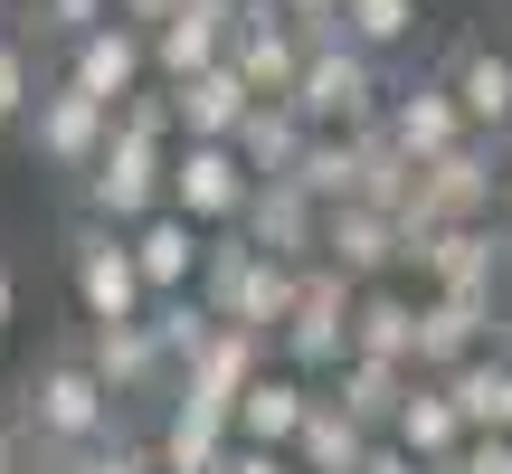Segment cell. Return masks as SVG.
<instances>
[{"label":"cell","mask_w":512,"mask_h":474,"mask_svg":"<svg viewBox=\"0 0 512 474\" xmlns=\"http://www.w3.org/2000/svg\"><path fill=\"white\" fill-rule=\"evenodd\" d=\"M10 408H19V427L38 437V456H57V446H86V437H114V418H124V399H114V389L95 380L86 342H57V351H38Z\"/></svg>","instance_id":"6da1fadb"},{"label":"cell","mask_w":512,"mask_h":474,"mask_svg":"<svg viewBox=\"0 0 512 474\" xmlns=\"http://www.w3.org/2000/svg\"><path fill=\"white\" fill-rule=\"evenodd\" d=\"M294 256H275V247H256L247 228H219L209 237V266H200V304L219 313V323H247V332H266L275 342V323H285V304H294Z\"/></svg>","instance_id":"7a4b0ae2"},{"label":"cell","mask_w":512,"mask_h":474,"mask_svg":"<svg viewBox=\"0 0 512 474\" xmlns=\"http://www.w3.org/2000/svg\"><path fill=\"white\" fill-rule=\"evenodd\" d=\"M294 105H304V124H323V133H361V124H380V105H389V57L380 48H361V38H313L304 48V76H294Z\"/></svg>","instance_id":"3957f363"},{"label":"cell","mask_w":512,"mask_h":474,"mask_svg":"<svg viewBox=\"0 0 512 474\" xmlns=\"http://www.w3.org/2000/svg\"><path fill=\"white\" fill-rule=\"evenodd\" d=\"M494 200H503V143L465 133L456 152L418 162V181H408V200H399V228H408V247H418L427 228H456V219H494Z\"/></svg>","instance_id":"277c9868"},{"label":"cell","mask_w":512,"mask_h":474,"mask_svg":"<svg viewBox=\"0 0 512 474\" xmlns=\"http://www.w3.org/2000/svg\"><path fill=\"white\" fill-rule=\"evenodd\" d=\"M67 294H76L86 323H143L152 313V285H143V266H133V237L114 219H86V209H76V228H67Z\"/></svg>","instance_id":"5b68a950"},{"label":"cell","mask_w":512,"mask_h":474,"mask_svg":"<svg viewBox=\"0 0 512 474\" xmlns=\"http://www.w3.org/2000/svg\"><path fill=\"white\" fill-rule=\"evenodd\" d=\"M76 209L86 219H114V228H133V219H152V209L171 200V143H143V133H124L114 124V143L95 152L86 171H76Z\"/></svg>","instance_id":"8992f818"},{"label":"cell","mask_w":512,"mask_h":474,"mask_svg":"<svg viewBox=\"0 0 512 474\" xmlns=\"http://www.w3.org/2000/svg\"><path fill=\"white\" fill-rule=\"evenodd\" d=\"M351 304H361V285H351L332 256H313V266L294 275L285 323H275V361H294L304 380H313V370H332L351 351Z\"/></svg>","instance_id":"52a82bcc"},{"label":"cell","mask_w":512,"mask_h":474,"mask_svg":"<svg viewBox=\"0 0 512 474\" xmlns=\"http://www.w3.org/2000/svg\"><path fill=\"white\" fill-rule=\"evenodd\" d=\"M19 133H29L38 171H67V181H76V171L114 143V105H105V95H86V86H67V76H48L38 105L19 114Z\"/></svg>","instance_id":"ba28073f"},{"label":"cell","mask_w":512,"mask_h":474,"mask_svg":"<svg viewBox=\"0 0 512 474\" xmlns=\"http://www.w3.org/2000/svg\"><path fill=\"white\" fill-rule=\"evenodd\" d=\"M247 200H256V171H247L238 143H209V133H181L171 143V209H190V219L219 237V228L247 219Z\"/></svg>","instance_id":"9c48e42d"},{"label":"cell","mask_w":512,"mask_h":474,"mask_svg":"<svg viewBox=\"0 0 512 474\" xmlns=\"http://www.w3.org/2000/svg\"><path fill=\"white\" fill-rule=\"evenodd\" d=\"M503 256H512L503 219H456V228H427L418 247H408V266L427 275V294H475V304H494Z\"/></svg>","instance_id":"30bf717a"},{"label":"cell","mask_w":512,"mask_h":474,"mask_svg":"<svg viewBox=\"0 0 512 474\" xmlns=\"http://www.w3.org/2000/svg\"><path fill=\"white\" fill-rule=\"evenodd\" d=\"M380 133L408 152V162H437V152H456L465 133V105H456V86H446L437 67L427 76H389V105H380Z\"/></svg>","instance_id":"8fae6325"},{"label":"cell","mask_w":512,"mask_h":474,"mask_svg":"<svg viewBox=\"0 0 512 474\" xmlns=\"http://www.w3.org/2000/svg\"><path fill=\"white\" fill-rule=\"evenodd\" d=\"M57 76H67V86H86V95H105V105H124V95L152 76V38L133 29V19H95L86 38H67V48H57Z\"/></svg>","instance_id":"7c38bea8"},{"label":"cell","mask_w":512,"mask_h":474,"mask_svg":"<svg viewBox=\"0 0 512 474\" xmlns=\"http://www.w3.org/2000/svg\"><path fill=\"white\" fill-rule=\"evenodd\" d=\"M76 342H86L95 380H105L124 408L133 399H171V351H162V332H152V313L143 323H86Z\"/></svg>","instance_id":"4fadbf2b"},{"label":"cell","mask_w":512,"mask_h":474,"mask_svg":"<svg viewBox=\"0 0 512 474\" xmlns=\"http://www.w3.org/2000/svg\"><path fill=\"white\" fill-rule=\"evenodd\" d=\"M304 48H313V38L294 29L275 0H247L238 29H228V67H238L256 95H294V76H304Z\"/></svg>","instance_id":"5bb4252c"},{"label":"cell","mask_w":512,"mask_h":474,"mask_svg":"<svg viewBox=\"0 0 512 474\" xmlns=\"http://www.w3.org/2000/svg\"><path fill=\"white\" fill-rule=\"evenodd\" d=\"M437 76L456 86L465 124H475L484 143H512V48H494V38H456V48L437 57Z\"/></svg>","instance_id":"9a60e30c"},{"label":"cell","mask_w":512,"mask_h":474,"mask_svg":"<svg viewBox=\"0 0 512 474\" xmlns=\"http://www.w3.org/2000/svg\"><path fill=\"white\" fill-rule=\"evenodd\" d=\"M228 399H200V389H171L162 427H152V474H219L228 456Z\"/></svg>","instance_id":"2e32d148"},{"label":"cell","mask_w":512,"mask_h":474,"mask_svg":"<svg viewBox=\"0 0 512 474\" xmlns=\"http://www.w3.org/2000/svg\"><path fill=\"white\" fill-rule=\"evenodd\" d=\"M133 237V266H143V285H152V304H162V294H190L200 285V266H209V228L190 219V209H152V219H133L124 228Z\"/></svg>","instance_id":"e0dca14e"},{"label":"cell","mask_w":512,"mask_h":474,"mask_svg":"<svg viewBox=\"0 0 512 474\" xmlns=\"http://www.w3.org/2000/svg\"><path fill=\"white\" fill-rule=\"evenodd\" d=\"M323 219H332V209L313 200V190L294 181V171H266L238 228L256 237V247H275V256H294V266H313V256H323Z\"/></svg>","instance_id":"ac0fdd59"},{"label":"cell","mask_w":512,"mask_h":474,"mask_svg":"<svg viewBox=\"0 0 512 474\" xmlns=\"http://www.w3.org/2000/svg\"><path fill=\"white\" fill-rule=\"evenodd\" d=\"M323 256L351 275V285H380V275H399V266H408V228H399V209L342 200V209L323 219Z\"/></svg>","instance_id":"d6986e66"},{"label":"cell","mask_w":512,"mask_h":474,"mask_svg":"<svg viewBox=\"0 0 512 474\" xmlns=\"http://www.w3.org/2000/svg\"><path fill=\"white\" fill-rule=\"evenodd\" d=\"M304 408H313V380H304L294 361H266V370L238 389L228 427H238L247 446H294V437H304Z\"/></svg>","instance_id":"ffe728a7"},{"label":"cell","mask_w":512,"mask_h":474,"mask_svg":"<svg viewBox=\"0 0 512 474\" xmlns=\"http://www.w3.org/2000/svg\"><path fill=\"white\" fill-rule=\"evenodd\" d=\"M247 0H181V10L152 29V76H190V67H219L228 29H238Z\"/></svg>","instance_id":"44dd1931"},{"label":"cell","mask_w":512,"mask_h":474,"mask_svg":"<svg viewBox=\"0 0 512 474\" xmlns=\"http://www.w3.org/2000/svg\"><path fill=\"white\" fill-rule=\"evenodd\" d=\"M266 351H275L266 332H247V323H219V313H209V342L181 361V380H171V389H200V399H228V408H238V389L256 380V370H266Z\"/></svg>","instance_id":"7402d4cb"},{"label":"cell","mask_w":512,"mask_h":474,"mask_svg":"<svg viewBox=\"0 0 512 474\" xmlns=\"http://www.w3.org/2000/svg\"><path fill=\"white\" fill-rule=\"evenodd\" d=\"M494 342V304L475 294H418V370H456Z\"/></svg>","instance_id":"603a6c76"},{"label":"cell","mask_w":512,"mask_h":474,"mask_svg":"<svg viewBox=\"0 0 512 474\" xmlns=\"http://www.w3.org/2000/svg\"><path fill=\"white\" fill-rule=\"evenodd\" d=\"M162 86H171L181 133H209V143H228V133H238V114L256 105V86L228 67V57H219V67H190V76H162Z\"/></svg>","instance_id":"cb8c5ba5"},{"label":"cell","mask_w":512,"mask_h":474,"mask_svg":"<svg viewBox=\"0 0 512 474\" xmlns=\"http://www.w3.org/2000/svg\"><path fill=\"white\" fill-rule=\"evenodd\" d=\"M351 351H370V361H408V370H418V294H399V275L361 285V304H351Z\"/></svg>","instance_id":"d4e9b609"},{"label":"cell","mask_w":512,"mask_h":474,"mask_svg":"<svg viewBox=\"0 0 512 474\" xmlns=\"http://www.w3.org/2000/svg\"><path fill=\"white\" fill-rule=\"evenodd\" d=\"M389 437H399V446H418L427 465H456V446L475 437V427H465V408L446 399V380H437V370H418V380H408V399H399V427H389Z\"/></svg>","instance_id":"484cf974"},{"label":"cell","mask_w":512,"mask_h":474,"mask_svg":"<svg viewBox=\"0 0 512 474\" xmlns=\"http://www.w3.org/2000/svg\"><path fill=\"white\" fill-rule=\"evenodd\" d=\"M228 143H238L247 171L266 181V171H294V162H304L313 124H304V105H294V95H256V105L238 114V133H228Z\"/></svg>","instance_id":"4316f807"},{"label":"cell","mask_w":512,"mask_h":474,"mask_svg":"<svg viewBox=\"0 0 512 474\" xmlns=\"http://www.w3.org/2000/svg\"><path fill=\"white\" fill-rule=\"evenodd\" d=\"M370 437H380V427H361L342 399H332V389H313V408H304V437H294V465H304V474H361Z\"/></svg>","instance_id":"83f0119b"},{"label":"cell","mask_w":512,"mask_h":474,"mask_svg":"<svg viewBox=\"0 0 512 474\" xmlns=\"http://www.w3.org/2000/svg\"><path fill=\"white\" fill-rule=\"evenodd\" d=\"M408 380H418L408 361H370V351H342V361H332V399H342L361 427H380V437L399 427V399H408Z\"/></svg>","instance_id":"f1b7e54d"},{"label":"cell","mask_w":512,"mask_h":474,"mask_svg":"<svg viewBox=\"0 0 512 474\" xmlns=\"http://www.w3.org/2000/svg\"><path fill=\"white\" fill-rule=\"evenodd\" d=\"M294 181H304L323 209L361 200V143H351V133H323V124H313V143H304V162H294Z\"/></svg>","instance_id":"f546056e"},{"label":"cell","mask_w":512,"mask_h":474,"mask_svg":"<svg viewBox=\"0 0 512 474\" xmlns=\"http://www.w3.org/2000/svg\"><path fill=\"white\" fill-rule=\"evenodd\" d=\"M342 38H361V48L399 57L408 38H418V0H342Z\"/></svg>","instance_id":"4dcf8cb0"},{"label":"cell","mask_w":512,"mask_h":474,"mask_svg":"<svg viewBox=\"0 0 512 474\" xmlns=\"http://www.w3.org/2000/svg\"><path fill=\"white\" fill-rule=\"evenodd\" d=\"M48 474H152V437H86V446H57Z\"/></svg>","instance_id":"1f68e13d"},{"label":"cell","mask_w":512,"mask_h":474,"mask_svg":"<svg viewBox=\"0 0 512 474\" xmlns=\"http://www.w3.org/2000/svg\"><path fill=\"white\" fill-rule=\"evenodd\" d=\"M38 48H29V29H0V124H19V114L38 105Z\"/></svg>","instance_id":"d6a6232c"},{"label":"cell","mask_w":512,"mask_h":474,"mask_svg":"<svg viewBox=\"0 0 512 474\" xmlns=\"http://www.w3.org/2000/svg\"><path fill=\"white\" fill-rule=\"evenodd\" d=\"M95 19H114V0H29V38L38 48H67V38H86Z\"/></svg>","instance_id":"836d02e7"},{"label":"cell","mask_w":512,"mask_h":474,"mask_svg":"<svg viewBox=\"0 0 512 474\" xmlns=\"http://www.w3.org/2000/svg\"><path fill=\"white\" fill-rule=\"evenodd\" d=\"M114 124L143 133V143H181V114H171V86H133L124 105H114Z\"/></svg>","instance_id":"e575fe53"},{"label":"cell","mask_w":512,"mask_h":474,"mask_svg":"<svg viewBox=\"0 0 512 474\" xmlns=\"http://www.w3.org/2000/svg\"><path fill=\"white\" fill-rule=\"evenodd\" d=\"M446 474H512V427H475V437L456 446V465Z\"/></svg>","instance_id":"d590c367"},{"label":"cell","mask_w":512,"mask_h":474,"mask_svg":"<svg viewBox=\"0 0 512 474\" xmlns=\"http://www.w3.org/2000/svg\"><path fill=\"white\" fill-rule=\"evenodd\" d=\"M219 474H304V465H294V446H247V437H228Z\"/></svg>","instance_id":"8d00e7d4"},{"label":"cell","mask_w":512,"mask_h":474,"mask_svg":"<svg viewBox=\"0 0 512 474\" xmlns=\"http://www.w3.org/2000/svg\"><path fill=\"white\" fill-rule=\"evenodd\" d=\"M361 474H446V465H427L418 446H399V437H370V456H361Z\"/></svg>","instance_id":"74e56055"},{"label":"cell","mask_w":512,"mask_h":474,"mask_svg":"<svg viewBox=\"0 0 512 474\" xmlns=\"http://www.w3.org/2000/svg\"><path fill=\"white\" fill-rule=\"evenodd\" d=\"M275 10H285L304 38H332V29H342V0H275Z\"/></svg>","instance_id":"f35d334b"},{"label":"cell","mask_w":512,"mask_h":474,"mask_svg":"<svg viewBox=\"0 0 512 474\" xmlns=\"http://www.w3.org/2000/svg\"><path fill=\"white\" fill-rule=\"evenodd\" d=\"M29 456H38V437L19 427V408L0 418V474H29Z\"/></svg>","instance_id":"ab89813d"},{"label":"cell","mask_w":512,"mask_h":474,"mask_svg":"<svg viewBox=\"0 0 512 474\" xmlns=\"http://www.w3.org/2000/svg\"><path fill=\"white\" fill-rule=\"evenodd\" d=\"M171 10H181V0H114V19H133V29H143V38H152V29H162V19H171Z\"/></svg>","instance_id":"60d3db41"},{"label":"cell","mask_w":512,"mask_h":474,"mask_svg":"<svg viewBox=\"0 0 512 474\" xmlns=\"http://www.w3.org/2000/svg\"><path fill=\"white\" fill-rule=\"evenodd\" d=\"M494 342L512 351V256H503V285H494Z\"/></svg>","instance_id":"b9f144b4"},{"label":"cell","mask_w":512,"mask_h":474,"mask_svg":"<svg viewBox=\"0 0 512 474\" xmlns=\"http://www.w3.org/2000/svg\"><path fill=\"white\" fill-rule=\"evenodd\" d=\"M10 323H19V275L0 266V332H10Z\"/></svg>","instance_id":"7bdbcfd3"},{"label":"cell","mask_w":512,"mask_h":474,"mask_svg":"<svg viewBox=\"0 0 512 474\" xmlns=\"http://www.w3.org/2000/svg\"><path fill=\"white\" fill-rule=\"evenodd\" d=\"M494 219H503V237H512V143H503V200H494Z\"/></svg>","instance_id":"ee69618b"},{"label":"cell","mask_w":512,"mask_h":474,"mask_svg":"<svg viewBox=\"0 0 512 474\" xmlns=\"http://www.w3.org/2000/svg\"><path fill=\"white\" fill-rule=\"evenodd\" d=\"M29 474H48V456H29Z\"/></svg>","instance_id":"f6af8a7d"},{"label":"cell","mask_w":512,"mask_h":474,"mask_svg":"<svg viewBox=\"0 0 512 474\" xmlns=\"http://www.w3.org/2000/svg\"><path fill=\"white\" fill-rule=\"evenodd\" d=\"M503 427H512V399H503Z\"/></svg>","instance_id":"bcb514c9"}]
</instances>
